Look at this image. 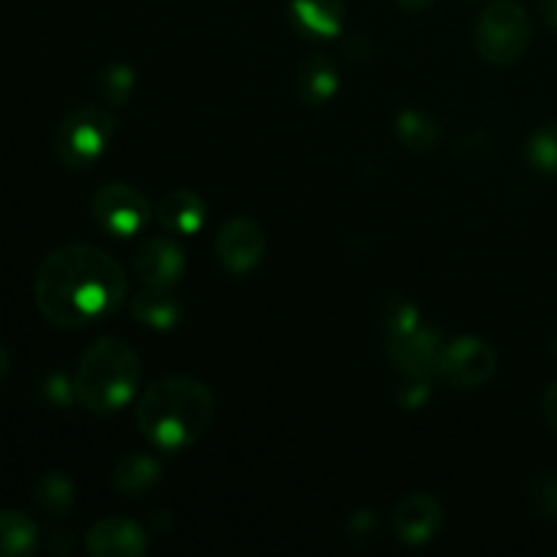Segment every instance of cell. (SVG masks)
Wrapping results in <instances>:
<instances>
[{
    "mask_svg": "<svg viewBox=\"0 0 557 557\" xmlns=\"http://www.w3.org/2000/svg\"><path fill=\"white\" fill-rule=\"evenodd\" d=\"M128 299L123 264L90 243H69L44 256L33 281L38 313L63 330H82L117 313Z\"/></svg>",
    "mask_w": 557,
    "mask_h": 557,
    "instance_id": "obj_1",
    "label": "cell"
},
{
    "mask_svg": "<svg viewBox=\"0 0 557 557\" xmlns=\"http://www.w3.org/2000/svg\"><path fill=\"white\" fill-rule=\"evenodd\" d=\"M215 422L210 386L190 375H166L147 386L136 400V428L161 451H183L199 444Z\"/></svg>",
    "mask_w": 557,
    "mask_h": 557,
    "instance_id": "obj_2",
    "label": "cell"
},
{
    "mask_svg": "<svg viewBox=\"0 0 557 557\" xmlns=\"http://www.w3.org/2000/svg\"><path fill=\"white\" fill-rule=\"evenodd\" d=\"M141 359L123 337H98L85 348L74 370L76 403L85 411L109 417L117 413L139 395Z\"/></svg>",
    "mask_w": 557,
    "mask_h": 557,
    "instance_id": "obj_3",
    "label": "cell"
},
{
    "mask_svg": "<svg viewBox=\"0 0 557 557\" xmlns=\"http://www.w3.org/2000/svg\"><path fill=\"white\" fill-rule=\"evenodd\" d=\"M533 41L531 14L517 0H493L479 14L473 27V47L490 65H511L525 58Z\"/></svg>",
    "mask_w": 557,
    "mask_h": 557,
    "instance_id": "obj_4",
    "label": "cell"
},
{
    "mask_svg": "<svg viewBox=\"0 0 557 557\" xmlns=\"http://www.w3.org/2000/svg\"><path fill=\"white\" fill-rule=\"evenodd\" d=\"M114 131H117V120L107 107H96V103L74 107L63 114L54 128V156L65 169H74V172L90 169L92 163L101 161Z\"/></svg>",
    "mask_w": 557,
    "mask_h": 557,
    "instance_id": "obj_5",
    "label": "cell"
},
{
    "mask_svg": "<svg viewBox=\"0 0 557 557\" xmlns=\"http://www.w3.org/2000/svg\"><path fill=\"white\" fill-rule=\"evenodd\" d=\"M90 215L98 228H103L112 237L125 239L145 232L147 223L156 215V207L136 185L114 180V183L98 185L90 199Z\"/></svg>",
    "mask_w": 557,
    "mask_h": 557,
    "instance_id": "obj_6",
    "label": "cell"
},
{
    "mask_svg": "<svg viewBox=\"0 0 557 557\" xmlns=\"http://www.w3.org/2000/svg\"><path fill=\"white\" fill-rule=\"evenodd\" d=\"M498 373V354L476 335H460L446 343L438 375L455 389H479Z\"/></svg>",
    "mask_w": 557,
    "mask_h": 557,
    "instance_id": "obj_7",
    "label": "cell"
},
{
    "mask_svg": "<svg viewBox=\"0 0 557 557\" xmlns=\"http://www.w3.org/2000/svg\"><path fill=\"white\" fill-rule=\"evenodd\" d=\"M444 337L433 326L417 324L397 335H386V357L392 368L411 379H430L438 375L441 357H444Z\"/></svg>",
    "mask_w": 557,
    "mask_h": 557,
    "instance_id": "obj_8",
    "label": "cell"
},
{
    "mask_svg": "<svg viewBox=\"0 0 557 557\" xmlns=\"http://www.w3.org/2000/svg\"><path fill=\"white\" fill-rule=\"evenodd\" d=\"M267 234L253 218H232L215 234V256L232 275H248L264 261Z\"/></svg>",
    "mask_w": 557,
    "mask_h": 557,
    "instance_id": "obj_9",
    "label": "cell"
},
{
    "mask_svg": "<svg viewBox=\"0 0 557 557\" xmlns=\"http://www.w3.org/2000/svg\"><path fill=\"white\" fill-rule=\"evenodd\" d=\"M446 520L444 504L433 493H408L397 500L392 511V531L408 547H422L433 542Z\"/></svg>",
    "mask_w": 557,
    "mask_h": 557,
    "instance_id": "obj_10",
    "label": "cell"
},
{
    "mask_svg": "<svg viewBox=\"0 0 557 557\" xmlns=\"http://www.w3.org/2000/svg\"><path fill=\"white\" fill-rule=\"evenodd\" d=\"M131 270L141 286L174 288L185 275V253L172 237H150L136 248Z\"/></svg>",
    "mask_w": 557,
    "mask_h": 557,
    "instance_id": "obj_11",
    "label": "cell"
},
{
    "mask_svg": "<svg viewBox=\"0 0 557 557\" xmlns=\"http://www.w3.org/2000/svg\"><path fill=\"white\" fill-rule=\"evenodd\" d=\"M85 549L92 557H141L150 549V539L125 517H103L87 531Z\"/></svg>",
    "mask_w": 557,
    "mask_h": 557,
    "instance_id": "obj_12",
    "label": "cell"
},
{
    "mask_svg": "<svg viewBox=\"0 0 557 557\" xmlns=\"http://www.w3.org/2000/svg\"><path fill=\"white\" fill-rule=\"evenodd\" d=\"M128 310L136 324L156 332H169L183 321L185 302L174 288L145 286L139 294L131 297Z\"/></svg>",
    "mask_w": 557,
    "mask_h": 557,
    "instance_id": "obj_13",
    "label": "cell"
},
{
    "mask_svg": "<svg viewBox=\"0 0 557 557\" xmlns=\"http://www.w3.org/2000/svg\"><path fill=\"white\" fill-rule=\"evenodd\" d=\"M156 218L172 234H199L207 223V205L196 190L174 188L161 196L156 205Z\"/></svg>",
    "mask_w": 557,
    "mask_h": 557,
    "instance_id": "obj_14",
    "label": "cell"
},
{
    "mask_svg": "<svg viewBox=\"0 0 557 557\" xmlns=\"http://www.w3.org/2000/svg\"><path fill=\"white\" fill-rule=\"evenodd\" d=\"M288 14L299 30L313 38H335L346 27L343 0H292Z\"/></svg>",
    "mask_w": 557,
    "mask_h": 557,
    "instance_id": "obj_15",
    "label": "cell"
},
{
    "mask_svg": "<svg viewBox=\"0 0 557 557\" xmlns=\"http://www.w3.org/2000/svg\"><path fill=\"white\" fill-rule=\"evenodd\" d=\"M163 466L152 455L145 451H131V455L120 457L112 468V487L120 495H128V498H141L150 490H156V484L161 482Z\"/></svg>",
    "mask_w": 557,
    "mask_h": 557,
    "instance_id": "obj_16",
    "label": "cell"
},
{
    "mask_svg": "<svg viewBox=\"0 0 557 557\" xmlns=\"http://www.w3.org/2000/svg\"><path fill=\"white\" fill-rule=\"evenodd\" d=\"M337 87H341V74H337V65L332 63L330 54H310V58L299 65L297 92L305 103H310V107L332 101Z\"/></svg>",
    "mask_w": 557,
    "mask_h": 557,
    "instance_id": "obj_17",
    "label": "cell"
},
{
    "mask_svg": "<svg viewBox=\"0 0 557 557\" xmlns=\"http://www.w3.org/2000/svg\"><path fill=\"white\" fill-rule=\"evenodd\" d=\"M33 504L49 520H65L74 511L76 487L65 473L49 471L33 484Z\"/></svg>",
    "mask_w": 557,
    "mask_h": 557,
    "instance_id": "obj_18",
    "label": "cell"
},
{
    "mask_svg": "<svg viewBox=\"0 0 557 557\" xmlns=\"http://www.w3.org/2000/svg\"><path fill=\"white\" fill-rule=\"evenodd\" d=\"M41 533L33 517L16 509L0 511V557H27L38 549Z\"/></svg>",
    "mask_w": 557,
    "mask_h": 557,
    "instance_id": "obj_19",
    "label": "cell"
},
{
    "mask_svg": "<svg viewBox=\"0 0 557 557\" xmlns=\"http://www.w3.org/2000/svg\"><path fill=\"white\" fill-rule=\"evenodd\" d=\"M395 131L400 145L413 152L435 150L441 145V139H444L441 125L428 112H422V109H403L395 120Z\"/></svg>",
    "mask_w": 557,
    "mask_h": 557,
    "instance_id": "obj_20",
    "label": "cell"
},
{
    "mask_svg": "<svg viewBox=\"0 0 557 557\" xmlns=\"http://www.w3.org/2000/svg\"><path fill=\"white\" fill-rule=\"evenodd\" d=\"M525 158L536 172L557 177V120L533 128L525 141Z\"/></svg>",
    "mask_w": 557,
    "mask_h": 557,
    "instance_id": "obj_21",
    "label": "cell"
},
{
    "mask_svg": "<svg viewBox=\"0 0 557 557\" xmlns=\"http://www.w3.org/2000/svg\"><path fill=\"white\" fill-rule=\"evenodd\" d=\"M136 87V71L128 63H109L98 71L96 90L112 107H123L131 101Z\"/></svg>",
    "mask_w": 557,
    "mask_h": 557,
    "instance_id": "obj_22",
    "label": "cell"
},
{
    "mask_svg": "<svg viewBox=\"0 0 557 557\" xmlns=\"http://www.w3.org/2000/svg\"><path fill=\"white\" fill-rule=\"evenodd\" d=\"M379 324L384 326L386 335H397V332L411 330V326L422 324V321H419V308L411 299L400 297V294H389V297L381 299Z\"/></svg>",
    "mask_w": 557,
    "mask_h": 557,
    "instance_id": "obj_23",
    "label": "cell"
},
{
    "mask_svg": "<svg viewBox=\"0 0 557 557\" xmlns=\"http://www.w3.org/2000/svg\"><path fill=\"white\" fill-rule=\"evenodd\" d=\"M531 506L542 520L557 522V471H544L533 479Z\"/></svg>",
    "mask_w": 557,
    "mask_h": 557,
    "instance_id": "obj_24",
    "label": "cell"
},
{
    "mask_svg": "<svg viewBox=\"0 0 557 557\" xmlns=\"http://www.w3.org/2000/svg\"><path fill=\"white\" fill-rule=\"evenodd\" d=\"M38 395L47 406L52 408H69L71 403H76V392H74V379H69L65 373H52L41 381L38 386Z\"/></svg>",
    "mask_w": 557,
    "mask_h": 557,
    "instance_id": "obj_25",
    "label": "cell"
},
{
    "mask_svg": "<svg viewBox=\"0 0 557 557\" xmlns=\"http://www.w3.org/2000/svg\"><path fill=\"white\" fill-rule=\"evenodd\" d=\"M430 384L428 379H411V375H403V384L397 386V403L403 408H422L430 400Z\"/></svg>",
    "mask_w": 557,
    "mask_h": 557,
    "instance_id": "obj_26",
    "label": "cell"
},
{
    "mask_svg": "<svg viewBox=\"0 0 557 557\" xmlns=\"http://www.w3.org/2000/svg\"><path fill=\"white\" fill-rule=\"evenodd\" d=\"M348 533H351L354 539L375 536V533H379V525H375L373 511H357V515L351 517V522H348Z\"/></svg>",
    "mask_w": 557,
    "mask_h": 557,
    "instance_id": "obj_27",
    "label": "cell"
},
{
    "mask_svg": "<svg viewBox=\"0 0 557 557\" xmlns=\"http://www.w3.org/2000/svg\"><path fill=\"white\" fill-rule=\"evenodd\" d=\"M542 413H544V422L557 433V381L555 384L547 386L542 397Z\"/></svg>",
    "mask_w": 557,
    "mask_h": 557,
    "instance_id": "obj_28",
    "label": "cell"
},
{
    "mask_svg": "<svg viewBox=\"0 0 557 557\" xmlns=\"http://www.w3.org/2000/svg\"><path fill=\"white\" fill-rule=\"evenodd\" d=\"M76 549L74 533H54L52 542H49V553L52 555H71Z\"/></svg>",
    "mask_w": 557,
    "mask_h": 557,
    "instance_id": "obj_29",
    "label": "cell"
},
{
    "mask_svg": "<svg viewBox=\"0 0 557 557\" xmlns=\"http://www.w3.org/2000/svg\"><path fill=\"white\" fill-rule=\"evenodd\" d=\"M539 16L549 30H557V0H536Z\"/></svg>",
    "mask_w": 557,
    "mask_h": 557,
    "instance_id": "obj_30",
    "label": "cell"
},
{
    "mask_svg": "<svg viewBox=\"0 0 557 557\" xmlns=\"http://www.w3.org/2000/svg\"><path fill=\"white\" fill-rule=\"evenodd\" d=\"M433 3L435 0H397V5H400L403 11H408V14H422V11H428Z\"/></svg>",
    "mask_w": 557,
    "mask_h": 557,
    "instance_id": "obj_31",
    "label": "cell"
},
{
    "mask_svg": "<svg viewBox=\"0 0 557 557\" xmlns=\"http://www.w3.org/2000/svg\"><path fill=\"white\" fill-rule=\"evenodd\" d=\"M152 531L156 533H166V531H172V515H166V511H156V515H152Z\"/></svg>",
    "mask_w": 557,
    "mask_h": 557,
    "instance_id": "obj_32",
    "label": "cell"
},
{
    "mask_svg": "<svg viewBox=\"0 0 557 557\" xmlns=\"http://www.w3.org/2000/svg\"><path fill=\"white\" fill-rule=\"evenodd\" d=\"M11 375V354L0 346V386L5 384V379Z\"/></svg>",
    "mask_w": 557,
    "mask_h": 557,
    "instance_id": "obj_33",
    "label": "cell"
},
{
    "mask_svg": "<svg viewBox=\"0 0 557 557\" xmlns=\"http://www.w3.org/2000/svg\"><path fill=\"white\" fill-rule=\"evenodd\" d=\"M549 354H553V357L557 359V337H555L553 343H549Z\"/></svg>",
    "mask_w": 557,
    "mask_h": 557,
    "instance_id": "obj_34",
    "label": "cell"
},
{
    "mask_svg": "<svg viewBox=\"0 0 557 557\" xmlns=\"http://www.w3.org/2000/svg\"><path fill=\"white\" fill-rule=\"evenodd\" d=\"M471 3H473V0H471Z\"/></svg>",
    "mask_w": 557,
    "mask_h": 557,
    "instance_id": "obj_35",
    "label": "cell"
}]
</instances>
